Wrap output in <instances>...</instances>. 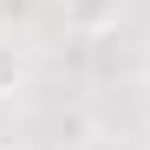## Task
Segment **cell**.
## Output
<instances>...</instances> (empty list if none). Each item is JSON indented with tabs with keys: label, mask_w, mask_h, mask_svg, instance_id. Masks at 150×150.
I'll list each match as a JSON object with an SVG mask.
<instances>
[{
	"label": "cell",
	"mask_w": 150,
	"mask_h": 150,
	"mask_svg": "<svg viewBox=\"0 0 150 150\" xmlns=\"http://www.w3.org/2000/svg\"><path fill=\"white\" fill-rule=\"evenodd\" d=\"M137 117H144V131H150V72H144V85H137Z\"/></svg>",
	"instance_id": "4"
},
{
	"label": "cell",
	"mask_w": 150,
	"mask_h": 150,
	"mask_svg": "<svg viewBox=\"0 0 150 150\" xmlns=\"http://www.w3.org/2000/svg\"><path fill=\"white\" fill-rule=\"evenodd\" d=\"M26 79H33V65H26V52H20V39L0 33V105H13V98L26 91Z\"/></svg>",
	"instance_id": "2"
},
{
	"label": "cell",
	"mask_w": 150,
	"mask_h": 150,
	"mask_svg": "<svg viewBox=\"0 0 150 150\" xmlns=\"http://www.w3.org/2000/svg\"><path fill=\"white\" fill-rule=\"evenodd\" d=\"M0 150H13V137H7V131H0Z\"/></svg>",
	"instance_id": "5"
},
{
	"label": "cell",
	"mask_w": 150,
	"mask_h": 150,
	"mask_svg": "<svg viewBox=\"0 0 150 150\" xmlns=\"http://www.w3.org/2000/svg\"><path fill=\"white\" fill-rule=\"evenodd\" d=\"M59 20H65V33H79V39H105V33H117L124 0H59Z\"/></svg>",
	"instance_id": "1"
},
{
	"label": "cell",
	"mask_w": 150,
	"mask_h": 150,
	"mask_svg": "<svg viewBox=\"0 0 150 150\" xmlns=\"http://www.w3.org/2000/svg\"><path fill=\"white\" fill-rule=\"evenodd\" d=\"M0 20H13V26H26V20H33V0H0Z\"/></svg>",
	"instance_id": "3"
}]
</instances>
